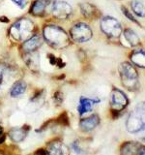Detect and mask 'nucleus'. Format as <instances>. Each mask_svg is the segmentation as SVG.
Masks as SVG:
<instances>
[{"label": "nucleus", "instance_id": "f257e3e1", "mask_svg": "<svg viewBox=\"0 0 145 155\" xmlns=\"http://www.w3.org/2000/svg\"><path fill=\"white\" fill-rule=\"evenodd\" d=\"M43 36L47 45L53 48H65L71 43L69 34L55 24H47L44 27Z\"/></svg>", "mask_w": 145, "mask_h": 155}, {"label": "nucleus", "instance_id": "f03ea898", "mask_svg": "<svg viewBox=\"0 0 145 155\" xmlns=\"http://www.w3.org/2000/svg\"><path fill=\"white\" fill-rule=\"evenodd\" d=\"M118 71L121 82L125 88L132 92H137L140 88V81L135 66L130 61H124L120 63Z\"/></svg>", "mask_w": 145, "mask_h": 155}, {"label": "nucleus", "instance_id": "7ed1b4c3", "mask_svg": "<svg viewBox=\"0 0 145 155\" xmlns=\"http://www.w3.org/2000/svg\"><path fill=\"white\" fill-rule=\"evenodd\" d=\"M126 129L130 134H139L145 130V101L138 103L129 114Z\"/></svg>", "mask_w": 145, "mask_h": 155}, {"label": "nucleus", "instance_id": "20e7f679", "mask_svg": "<svg viewBox=\"0 0 145 155\" xmlns=\"http://www.w3.org/2000/svg\"><path fill=\"white\" fill-rule=\"evenodd\" d=\"M10 36L16 41H25L31 37L34 31V24L31 19L22 18L14 22L10 27Z\"/></svg>", "mask_w": 145, "mask_h": 155}, {"label": "nucleus", "instance_id": "39448f33", "mask_svg": "<svg viewBox=\"0 0 145 155\" xmlns=\"http://www.w3.org/2000/svg\"><path fill=\"white\" fill-rule=\"evenodd\" d=\"M130 104V100L127 94L123 90H121L117 87H113L110 92L109 97V107L111 114L113 116L121 114L123 110L127 109Z\"/></svg>", "mask_w": 145, "mask_h": 155}, {"label": "nucleus", "instance_id": "423d86ee", "mask_svg": "<svg viewBox=\"0 0 145 155\" xmlns=\"http://www.w3.org/2000/svg\"><path fill=\"white\" fill-rule=\"evenodd\" d=\"M101 31L109 39H119L123 28L120 21L112 16H104L100 21Z\"/></svg>", "mask_w": 145, "mask_h": 155}, {"label": "nucleus", "instance_id": "0eeeda50", "mask_svg": "<svg viewBox=\"0 0 145 155\" xmlns=\"http://www.w3.org/2000/svg\"><path fill=\"white\" fill-rule=\"evenodd\" d=\"M70 37L76 43H86L93 38V30L85 22H76L70 29Z\"/></svg>", "mask_w": 145, "mask_h": 155}, {"label": "nucleus", "instance_id": "6e6552de", "mask_svg": "<svg viewBox=\"0 0 145 155\" xmlns=\"http://www.w3.org/2000/svg\"><path fill=\"white\" fill-rule=\"evenodd\" d=\"M51 13L53 17L58 19H67L72 15V7L66 1L55 0L52 3Z\"/></svg>", "mask_w": 145, "mask_h": 155}, {"label": "nucleus", "instance_id": "1a4fd4ad", "mask_svg": "<svg viewBox=\"0 0 145 155\" xmlns=\"http://www.w3.org/2000/svg\"><path fill=\"white\" fill-rule=\"evenodd\" d=\"M101 100L98 98H89V97L81 96L79 101V105L76 107V110L79 115L82 117L84 114H87L93 110V108L96 104L100 103Z\"/></svg>", "mask_w": 145, "mask_h": 155}, {"label": "nucleus", "instance_id": "9d476101", "mask_svg": "<svg viewBox=\"0 0 145 155\" xmlns=\"http://www.w3.org/2000/svg\"><path fill=\"white\" fill-rule=\"evenodd\" d=\"M48 155H70V148L61 140L53 139L47 144Z\"/></svg>", "mask_w": 145, "mask_h": 155}, {"label": "nucleus", "instance_id": "9b49d317", "mask_svg": "<svg viewBox=\"0 0 145 155\" xmlns=\"http://www.w3.org/2000/svg\"><path fill=\"white\" fill-rule=\"evenodd\" d=\"M101 124V118L98 114H91L88 117L81 118L79 121V129L84 133H89L95 130Z\"/></svg>", "mask_w": 145, "mask_h": 155}, {"label": "nucleus", "instance_id": "f8f14e48", "mask_svg": "<svg viewBox=\"0 0 145 155\" xmlns=\"http://www.w3.org/2000/svg\"><path fill=\"white\" fill-rule=\"evenodd\" d=\"M43 39L40 35H33L26 39L25 41H23L21 45V51L24 53H30L36 51L39 48L42 46Z\"/></svg>", "mask_w": 145, "mask_h": 155}, {"label": "nucleus", "instance_id": "ddd939ff", "mask_svg": "<svg viewBox=\"0 0 145 155\" xmlns=\"http://www.w3.org/2000/svg\"><path fill=\"white\" fill-rule=\"evenodd\" d=\"M31 129V127L29 125H23L22 127H17V128H13L9 131L8 133V137L10 140L14 143H21L24 139L26 138V136L29 132V130Z\"/></svg>", "mask_w": 145, "mask_h": 155}, {"label": "nucleus", "instance_id": "4468645a", "mask_svg": "<svg viewBox=\"0 0 145 155\" xmlns=\"http://www.w3.org/2000/svg\"><path fill=\"white\" fill-rule=\"evenodd\" d=\"M141 143L135 140H127L121 144L119 155H138V151L141 147Z\"/></svg>", "mask_w": 145, "mask_h": 155}, {"label": "nucleus", "instance_id": "2eb2a0df", "mask_svg": "<svg viewBox=\"0 0 145 155\" xmlns=\"http://www.w3.org/2000/svg\"><path fill=\"white\" fill-rule=\"evenodd\" d=\"M130 62L137 68L145 69V50L144 48H135L132 51L129 55Z\"/></svg>", "mask_w": 145, "mask_h": 155}, {"label": "nucleus", "instance_id": "dca6fc26", "mask_svg": "<svg viewBox=\"0 0 145 155\" xmlns=\"http://www.w3.org/2000/svg\"><path fill=\"white\" fill-rule=\"evenodd\" d=\"M50 3V0H35L31 4L29 13L33 17H44Z\"/></svg>", "mask_w": 145, "mask_h": 155}, {"label": "nucleus", "instance_id": "f3484780", "mask_svg": "<svg viewBox=\"0 0 145 155\" xmlns=\"http://www.w3.org/2000/svg\"><path fill=\"white\" fill-rule=\"evenodd\" d=\"M122 35L125 38L126 42L129 44L130 47L137 48L140 45V38L137 35V33L132 28H125L122 31Z\"/></svg>", "mask_w": 145, "mask_h": 155}, {"label": "nucleus", "instance_id": "a211bd4d", "mask_svg": "<svg viewBox=\"0 0 145 155\" xmlns=\"http://www.w3.org/2000/svg\"><path fill=\"white\" fill-rule=\"evenodd\" d=\"M26 88H27V84L25 81L22 80L14 82L11 88H10V92H9L10 96H11L12 98H18V97L25 93Z\"/></svg>", "mask_w": 145, "mask_h": 155}, {"label": "nucleus", "instance_id": "6ab92c4d", "mask_svg": "<svg viewBox=\"0 0 145 155\" xmlns=\"http://www.w3.org/2000/svg\"><path fill=\"white\" fill-rule=\"evenodd\" d=\"M130 8L134 15L137 18H145V6L139 0H132L130 1Z\"/></svg>", "mask_w": 145, "mask_h": 155}, {"label": "nucleus", "instance_id": "aec40b11", "mask_svg": "<svg viewBox=\"0 0 145 155\" xmlns=\"http://www.w3.org/2000/svg\"><path fill=\"white\" fill-rule=\"evenodd\" d=\"M79 9H80V13L83 17L85 18H93L96 15V8L93 6L92 4L88 2H82L79 4Z\"/></svg>", "mask_w": 145, "mask_h": 155}, {"label": "nucleus", "instance_id": "412c9836", "mask_svg": "<svg viewBox=\"0 0 145 155\" xmlns=\"http://www.w3.org/2000/svg\"><path fill=\"white\" fill-rule=\"evenodd\" d=\"M121 12H122V14L125 16V18H128L130 21H132L133 23H134V24H137V26H139V27H142V25L140 24V22L137 21V18H135V16L130 11V10L126 7V6H121Z\"/></svg>", "mask_w": 145, "mask_h": 155}, {"label": "nucleus", "instance_id": "4be33fe9", "mask_svg": "<svg viewBox=\"0 0 145 155\" xmlns=\"http://www.w3.org/2000/svg\"><path fill=\"white\" fill-rule=\"evenodd\" d=\"M25 55L28 56V58H26V64L30 67V68H35L38 67L39 65V56L37 55V53L34 51V52H30V53H25Z\"/></svg>", "mask_w": 145, "mask_h": 155}, {"label": "nucleus", "instance_id": "5701e85b", "mask_svg": "<svg viewBox=\"0 0 145 155\" xmlns=\"http://www.w3.org/2000/svg\"><path fill=\"white\" fill-rule=\"evenodd\" d=\"M71 149L76 155H82V154L84 153V150L82 149V147H80V143H79V140H74V142L71 143Z\"/></svg>", "mask_w": 145, "mask_h": 155}, {"label": "nucleus", "instance_id": "b1692460", "mask_svg": "<svg viewBox=\"0 0 145 155\" xmlns=\"http://www.w3.org/2000/svg\"><path fill=\"white\" fill-rule=\"evenodd\" d=\"M53 101H54V103L59 106L63 103V95L60 93V92H56V93H54V95H53Z\"/></svg>", "mask_w": 145, "mask_h": 155}, {"label": "nucleus", "instance_id": "393cba45", "mask_svg": "<svg viewBox=\"0 0 145 155\" xmlns=\"http://www.w3.org/2000/svg\"><path fill=\"white\" fill-rule=\"evenodd\" d=\"M11 1L14 4H16L17 6L21 9H24V7H25L27 4V0H11Z\"/></svg>", "mask_w": 145, "mask_h": 155}, {"label": "nucleus", "instance_id": "a878e982", "mask_svg": "<svg viewBox=\"0 0 145 155\" xmlns=\"http://www.w3.org/2000/svg\"><path fill=\"white\" fill-rule=\"evenodd\" d=\"M34 155H48V153H47V148L41 147V148L37 149L36 151L34 152Z\"/></svg>", "mask_w": 145, "mask_h": 155}, {"label": "nucleus", "instance_id": "bb28decb", "mask_svg": "<svg viewBox=\"0 0 145 155\" xmlns=\"http://www.w3.org/2000/svg\"><path fill=\"white\" fill-rule=\"evenodd\" d=\"M137 135H138V137H139L140 140H143V142H145V130H143L142 132H140V133L137 134Z\"/></svg>", "mask_w": 145, "mask_h": 155}, {"label": "nucleus", "instance_id": "cd10ccee", "mask_svg": "<svg viewBox=\"0 0 145 155\" xmlns=\"http://www.w3.org/2000/svg\"><path fill=\"white\" fill-rule=\"evenodd\" d=\"M138 155H145V145H141L138 151Z\"/></svg>", "mask_w": 145, "mask_h": 155}, {"label": "nucleus", "instance_id": "c85d7f7f", "mask_svg": "<svg viewBox=\"0 0 145 155\" xmlns=\"http://www.w3.org/2000/svg\"><path fill=\"white\" fill-rule=\"evenodd\" d=\"M3 135H4V128L2 127L1 125H0V137L3 136Z\"/></svg>", "mask_w": 145, "mask_h": 155}]
</instances>
